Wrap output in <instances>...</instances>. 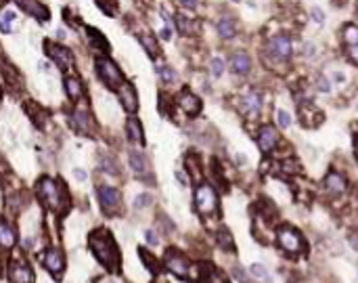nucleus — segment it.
Returning <instances> with one entry per match:
<instances>
[{
  "instance_id": "obj_1",
  "label": "nucleus",
  "mask_w": 358,
  "mask_h": 283,
  "mask_svg": "<svg viewBox=\"0 0 358 283\" xmlns=\"http://www.w3.org/2000/svg\"><path fill=\"white\" fill-rule=\"evenodd\" d=\"M90 248H93L97 260L101 262L103 267H107L109 271H118L119 267V252L114 237H111L109 231H95L90 235Z\"/></svg>"
},
{
  "instance_id": "obj_2",
  "label": "nucleus",
  "mask_w": 358,
  "mask_h": 283,
  "mask_svg": "<svg viewBox=\"0 0 358 283\" xmlns=\"http://www.w3.org/2000/svg\"><path fill=\"white\" fill-rule=\"evenodd\" d=\"M38 195L50 210H61L63 208V201H67V193H63L61 185L50 178H42L38 183Z\"/></svg>"
},
{
  "instance_id": "obj_3",
  "label": "nucleus",
  "mask_w": 358,
  "mask_h": 283,
  "mask_svg": "<svg viewBox=\"0 0 358 283\" xmlns=\"http://www.w3.org/2000/svg\"><path fill=\"white\" fill-rule=\"evenodd\" d=\"M97 76L101 78V82H103L107 88L111 90H118L121 84H124V76H121L119 67L111 61L107 57H99L97 59Z\"/></svg>"
},
{
  "instance_id": "obj_4",
  "label": "nucleus",
  "mask_w": 358,
  "mask_h": 283,
  "mask_svg": "<svg viewBox=\"0 0 358 283\" xmlns=\"http://www.w3.org/2000/svg\"><path fill=\"white\" fill-rule=\"evenodd\" d=\"M195 208L201 216H210L218 210V195L210 185H199L195 189Z\"/></svg>"
},
{
  "instance_id": "obj_5",
  "label": "nucleus",
  "mask_w": 358,
  "mask_h": 283,
  "mask_svg": "<svg viewBox=\"0 0 358 283\" xmlns=\"http://www.w3.org/2000/svg\"><path fill=\"white\" fill-rule=\"evenodd\" d=\"M99 199H101V208H103L107 214H116L121 208V195L114 187H107V185L99 187Z\"/></svg>"
},
{
  "instance_id": "obj_6",
  "label": "nucleus",
  "mask_w": 358,
  "mask_h": 283,
  "mask_svg": "<svg viewBox=\"0 0 358 283\" xmlns=\"http://www.w3.org/2000/svg\"><path fill=\"white\" fill-rule=\"evenodd\" d=\"M277 241H279V246L285 252H300L304 248L302 235L295 229H291V227H281L279 233H277Z\"/></svg>"
},
{
  "instance_id": "obj_7",
  "label": "nucleus",
  "mask_w": 358,
  "mask_h": 283,
  "mask_svg": "<svg viewBox=\"0 0 358 283\" xmlns=\"http://www.w3.org/2000/svg\"><path fill=\"white\" fill-rule=\"evenodd\" d=\"M163 262H166V267L174 273V275H178V277H187L189 271H191L189 260L182 256L180 252H176V250H168V254H166V258H163Z\"/></svg>"
},
{
  "instance_id": "obj_8",
  "label": "nucleus",
  "mask_w": 358,
  "mask_h": 283,
  "mask_svg": "<svg viewBox=\"0 0 358 283\" xmlns=\"http://www.w3.org/2000/svg\"><path fill=\"white\" fill-rule=\"evenodd\" d=\"M44 48H46V55L53 57V59H55V63H57L61 69H63V72H65V69H69L71 65H74V59H71V53H69V50H67L65 46L55 44V42H48V40H46V42H44Z\"/></svg>"
},
{
  "instance_id": "obj_9",
  "label": "nucleus",
  "mask_w": 358,
  "mask_h": 283,
  "mask_svg": "<svg viewBox=\"0 0 358 283\" xmlns=\"http://www.w3.org/2000/svg\"><path fill=\"white\" fill-rule=\"evenodd\" d=\"M277 143H279V133L274 130V126L266 124L258 130V145L264 153H270V151L277 147Z\"/></svg>"
},
{
  "instance_id": "obj_10",
  "label": "nucleus",
  "mask_w": 358,
  "mask_h": 283,
  "mask_svg": "<svg viewBox=\"0 0 358 283\" xmlns=\"http://www.w3.org/2000/svg\"><path fill=\"white\" fill-rule=\"evenodd\" d=\"M270 53L274 57H279V59H289L291 53H293V42H291V38L289 36H285V34H279V36H274L270 40Z\"/></svg>"
},
{
  "instance_id": "obj_11",
  "label": "nucleus",
  "mask_w": 358,
  "mask_h": 283,
  "mask_svg": "<svg viewBox=\"0 0 358 283\" xmlns=\"http://www.w3.org/2000/svg\"><path fill=\"white\" fill-rule=\"evenodd\" d=\"M71 122H74V128L82 135H88L93 133V118H90V111L86 107H78L71 116Z\"/></svg>"
},
{
  "instance_id": "obj_12",
  "label": "nucleus",
  "mask_w": 358,
  "mask_h": 283,
  "mask_svg": "<svg viewBox=\"0 0 358 283\" xmlns=\"http://www.w3.org/2000/svg\"><path fill=\"white\" fill-rule=\"evenodd\" d=\"M118 95H119V101H121V105H124L126 111L134 114V111L138 109V97H136V90H134V86H132V84L124 82L118 88Z\"/></svg>"
},
{
  "instance_id": "obj_13",
  "label": "nucleus",
  "mask_w": 358,
  "mask_h": 283,
  "mask_svg": "<svg viewBox=\"0 0 358 283\" xmlns=\"http://www.w3.org/2000/svg\"><path fill=\"white\" fill-rule=\"evenodd\" d=\"M44 267H46V271L50 273V275L59 277L61 271H63V267H65L63 254H61L59 250H48L46 254H44Z\"/></svg>"
},
{
  "instance_id": "obj_14",
  "label": "nucleus",
  "mask_w": 358,
  "mask_h": 283,
  "mask_svg": "<svg viewBox=\"0 0 358 283\" xmlns=\"http://www.w3.org/2000/svg\"><path fill=\"white\" fill-rule=\"evenodd\" d=\"M17 4L21 8H25L27 13H32V17H36L38 21H46L50 17V11L40 2V0H17Z\"/></svg>"
},
{
  "instance_id": "obj_15",
  "label": "nucleus",
  "mask_w": 358,
  "mask_h": 283,
  "mask_svg": "<svg viewBox=\"0 0 358 283\" xmlns=\"http://www.w3.org/2000/svg\"><path fill=\"white\" fill-rule=\"evenodd\" d=\"M243 111L249 118H255L262 111V95L258 90H251V93H247L243 97Z\"/></svg>"
},
{
  "instance_id": "obj_16",
  "label": "nucleus",
  "mask_w": 358,
  "mask_h": 283,
  "mask_svg": "<svg viewBox=\"0 0 358 283\" xmlns=\"http://www.w3.org/2000/svg\"><path fill=\"white\" fill-rule=\"evenodd\" d=\"M231 67H233V72L237 74V76H247L251 72V59H249V55L243 53V50L235 53L233 59H231Z\"/></svg>"
},
{
  "instance_id": "obj_17",
  "label": "nucleus",
  "mask_w": 358,
  "mask_h": 283,
  "mask_svg": "<svg viewBox=\"0 0 358 283\" xmlns=\"http://www.w3.org/2000/svg\"><path fill=\"white\" fill-rule=\"evenodd\" d=\"M11 281L13 283H34V273L27 269L23 262H15L11 265Z\"/></svg>"
},
{
  "instance_id": "obj_18",
  "label": "nucleus",
  "mask_w": 358,
  "mask_h": 283,
  "mask_svg": "<svg viewBox=\"0 0 358 283\" xmlns=\"http://www.w3.org/2000/svg\"><path fill=\"white\" fill-rule=\"evenodd\" d=\"M178 105L182 107V111H185L187 116H197L201 111V101L191 93H182L178 99Z\"/></svg>"
},
{
  "instance_id": "obj_19",
  "label": "nucleus",
  "mask_w": 358,
  "mask_h": 283,
  "mask_svg": "<svg viewBox=\"0 0 358 283\" xmlns=\"http://www.w3.org/2000/svg\"><path fill=\"white\" fill-rule=\"evenodd\" d=\"M216 29H218V34H220L222 38L231 40V38L237 36V21H235L231 15H222V17L218 19V23H216Z\"/></svg>"
},
{
  "instance_id": "obj_20",
  "label": "nucleus",
  "mask_w": 358,
  "mask_h": 283,
  "mask_svg": "<svg viewBox=\"0 0 358 283\" xmlns=\"http://www.w3.org/2000/svg\"><path fill=\"white\" fill-rule=\"evenodd\" d=\"M325 187L331 191V193H344L346 191V178L340 174V172H329L325 178Z\"/></svg>"
},
{
  "instance_id": "obj_21",
  "label": "nucleus",
  "mask_w": 358,
  "mask_h": 283,
  "mask_svg": "<svg viewBox=\"0 0 358 283\" xmlns=\"http://www.w3.org/2000/svg\"><path fill=\"white\" fill-rule=\"evenodd\" d=\"M17 241V235H15V229L11 225H6L4 220H0V246L2 248H13Z\"/></svg>"
},
{
  "instance_id": "obj_22",
  "label": "nucleus",
  "mask_w": 358,
  "mask_h": 283,
  "mask_svg": "<svg viewBox=\"0 0 358 283\" xmlns=\"http://www.w3.org/2000/svg\"><path fill=\"white\" fill-rule=\"evenodd\" d=\"M130 166L134 170L136 174H147L149 172V161L145 157V153H140V151H132L130 153Z\"/></svg>"
},
{
  "instance_id": "obj_23",
  "label": "nucleus",
  "mask_w": 358,
  "mask_h": 283,
  "mask_svg": "<svg viewBox=\"0 0 358 283\" xmlns=\"http://www.w3.org/2000/svg\"><path fill=\"white\" fill-rule=\"evenodd\" d=\"M138 40H140L142 48H145L147 53H149V57L155 59V57L159 55V44H157V40L153 38L151 34H138Z\"/></svg>"
},
{
  "instance_id": "obj_24",
  "label": "nucleus",
  "mask_w": 358,
  "mask_h": 283,
  "mask_svg": "<svg viewBox=\"0 0 358 283\" xmlns=\"http://www.w3.org/2000/svg\"><path fill=\"white\" fill-rule=\"evenodd\" d=\"M126 130H128L130 141H134V143H142V141H145V137H142V126H140V122H138L136 118H130V120H128Z\"/></svg>"
},
{
  "instance_id": "obj_25",
  "label": "nucleus",
  "mask_w": 358,
  "mask_h": 283,
  "mask_svg": "<svg viewBox=\"0 0 358 283\" xmlns=\"http://www.w3.org/2000/svg\"><path fill=\"white\" fill-rule=\"evenodd\" d=\"M65 90H67V95H69V99L71 101H78L80 97H82V82L78 78H74V76H69V78H65Z\"/></svg>"
},
{
  "instance_id": "obj_26",
  "label": "nucleus",
  "mask_w": 358,
  "mask_h": 283,
  "mask_svg": "<svg viewBox=\"0 0 358 283\" xmlns=\"http://www.w3.org/2000/svg\"><path fill=\"white\" fill-rule=\"evenodd\" d=\"M216 237H218V246H220L224 252H235V239H233V235H231L229 229H220Z\"/></svg>"
},
{
  "instance_id": "obj_27",
  "label": "nucleus",
  "mask_w": 358,
  "mask_h": 283,
  "mask_svg": "<svg viewBox=\"0 0 358 283\" xmlns=\"http://www.w3.org/2000/svg\"><path fill=\"white\" fill-rule=\"evenodd\" d=\"M176 27L182 36H191L195 34V23L191 21V17H185V15H176Z\"/></svg>"
},
{
  "instance_id": "obj_28",
  "label": "nucleus",
  "mask_w": 358,
  "mask_h": 283,
  "mask_svg": "<svg viewBox=\"0 0 358 283\" xmlns=\"http://www.w3.org/2000/svg\"><path fill=\"white\" fill-rule=\"evenodd\" d=\"M86 32H88V38L93 40V44H95V46H101V50H103V53H109V42L105 40V36L99 32V29H95V27H86Z\"/></svg>"
},
{
  "instance_id": "obj_29",
  "label": "nucleus",
  "mask_w": 358,
  "mask_h": 283,
  "mask_svg": "<svg viewBox=\"0 0 358 283\" xmlns=\"http://www.w3.org/2000/svg\"><path fill=\"white\" fill-rule=\"evenodd\" d=\"M187 170H189L191 178L199 183L201 176H203V172H201V168H199V159H197V155H187Z\"/></svg>"
},
{
  "instance_id": "obj_30",
  "label": "nucleus",
  "mask_w": 358,
  "mask_h": 283,
  "mask_svg": "<svg viewBox=\"0 0 358 283\" xmlns=\"http://www.w3.org/2000/svg\"><path fill=\"white\" fill-rule=\"evenodd\" d=\"M157 74H159V78H161L163 84H172L174 80H176V72H174L172 67H168V65L157 67Z\"/></svg>"
},
{
  "instance_id": "obj_31",
  "label": "nucleus",
  "mask_w": 358,
  "mask_h": 283,
  "mask_svg": "<svg viewBox=\"0 0 358 283\" xmlns=\"http://www.w3.org/2000/svg\"><path fill=\"white\" fill-rule=\"evenodd\" d=\"M249 271H251V275L258 279V281H264V283H272L270 281V275L268 273H266V269L262 267V265H258V262H255V265H251L249 267Z\"/></svg>"
},
{
  "instance_id": "obj_32",
  "label": "nucleus",
  "mask_w": 358,
  "mask_h": 283,
  "mask_svg": "<svg viewBox=\"0 0 358 283\" xmlns=\"http://www.w3.org/2000/svg\"><path fill=\"white\" fill-rule=\"evenodd\" d=\"M201 283H229V281H227V277H224L222 273H218V271H208V273H203Z\"/></svg>"
},
{
  "instance_id": "obj_33",
  "label": "nucleus",
  "mask_w": 358,
  "mask_h": 283,
  "mask_svg": "<svg viewBox=\"0 0 358 283\" xmlns=\"http://www.w3.org/2000/svg\"><path fill=\"white\" fill-rule=\"evenodd\" d=\"M344 42L358 44V27L356 25H346L344 27Z\"/></svg>"
},
{
  "instance_id": "obj_34",
  "label": "nucleus",
  "mask_w": 358,
  "mask_h": 283,
  "mask_svg": "<svg viewBox=\"0 0 358 283\" xmlns=\"http://www.w3.org/2000/svg\"><path fill=\"white\" fill-rule=\"evenodd\" d=\"M15 11H6L4 15H2V19H0V32L2 34H8L11 32V21H15Z\"/></svg>"
},
{
  "instance_id": "obj_35",
  "label": "nucleus",
  "mask_w": 358,
  "mask_h": 283,
  "mask_svg": "<svg viewBox=\"0 0 358 283\" xmlns=\"http://www.w3.org/2000/svg\"><path fill=\"white\" fill-rule=\"evenodd\" d=\"M210 72H212L214 78H220L224 74V61H222L220 57H214L212 61H210Z\"/></svg>"
},
{
  "instance_id": "obj_36",
  "label": "nucleus",
  "mask_w": 358,
  "mask_h": 283,
  "mask_svg": "<svg viewBox=\"0 0 358 283\" xmlns=\"http://www.w3.org/2000/svg\"><path fill=\"white\" fill-rule=\"evenodd\" d=\"M138 252H140V258H142V262H145V265L151 269V273H157V271H159V265L155 262V258H153V256H149V254H147V250H138Z\"/></svg>"
},
{
  "instance_id": "obj_37",
  "label": "nucleus",
  "mask_w": 358,
  "mask_h": 283,
  "mask_svg": "<svg viewBox=\"0 0 358 283\" xmlns=\"http://www.w3.org/2000/svg\"><path fill=\"white\" fill-rule=\"evenodd\" d=\"M277 122H279L281 128H289V126H291V116L287 114V111L279 109V111H277Z\"/></svg>"
},
{
  "instance_id": "obj_38",
  "label": "nucleus",
  "mask_w": 358,
  "mask_h": 283,
  "mask_svg": "<svg viewBox=\"0 0 358 283\" xmlns=\"http://www.w3.org/2000/svg\"><path fill=\"white\" fill-rule=\"evenodd\" d=\"M101 164L105 166L103 170H105L107 174H118V164H116L114 159H109V157H103V159H101Z\"/></svg>"
},
{
  "instance_id": "obj_39",
  "label": "nucleus",
  "mask_w": 358,
  "mask_h": 283,
  "mask_svg": "<svg viewBox=\"0 0 358 283\" xmlns=\"http://www.w3.org/2000/svg\"><path fill=\"white\" fill-rule=\"evenodd\" d=\"M151 201H153V197H151L149 193H140V195L136 197V201H134V208H138V210H140V208H147Z\"/></svg>"
},
{
  "instance_id": "obj_40",
  "label": "nucleus",
  "mask_w": 358,
  "mask_h": 283,
  "mask_svg": "<svg viewBox=\"0 0 358 283\" xmlns=\"http://www.w3.org/2000/svg\"><path fill=\"white\" fill-rule=\"evenodd\" d=\"M97 4L103 8L105 13H109V15L116 11V0H97Z\"/></svg>"
},
{
  "instance_id": "obj_41",
  "label": "nucleus",
  "mask_w": 358,
  "mask_h": 283,
  "mask_svg": "<svg viewBox=\"0 0 358 283\" xmlns=\"http://www.w3.org/2000/svg\"><path fill=\"white\" fill-rule=\"evenodd\" d=\"M348 57H350V61L358 65V44H350L348 48Z\"/></svg>"
},
{
  "instance_id": "obj_42",
  "label": "nucleus",
  "mask_w": 358,
  "mask_h": 283,
  "mask_svg": "<svg viewBox=\"0 0 358 283\" xmlns=\"http://www.w3.org/2000/svg\"><path fill=\"white\" fill-rule=\"evenodd\" d=\"M310 15H312V19H314L316 23H323V21H325V13L321 11V8H316V6H314L312 11H310Z\"/></svg>"
},
{
  "instance_id": "obj_43",
  "label": "nucleus",
  "mask_w": 358,
  "mask_h": 283,
  "mask_svg": "<svg viewBox=\"0 0 358 283\" xmlns=\"http://www.w3.org/2000/svg\"><path fill=\"white\" fill-rule=\"evenodd\" d=\"M145 239H147V244H149V246H157V244H159V239L155 237V233H153V231H147V233H145Z\"/></svg>"
},
{
  "instance_id": "obj_44",
  "label": "nucleus",
  "mask_w": 358,
  "mask_h": 283,
  "mask_svg": "<svg viewBox=\"0 0 358 283\" xmlns=\"http://www.w3.org/2000/svg\"><path fill=\"white\" fill-rule=\"evenodd\" d=\"M235 275H237V277H239V279H241L243 283H251V281H249V277L245 275V273H243L241 269H235Z\"/></svg>"
},
{
  "instance_id": "obj_45",
  "label": "nucleus",
  "mask_w": 358,
  "mask_h": 283,
  "mask_svg": "<svg viewBox=\"0 0 358 283\" xmlns=\"http://www.w3.org/2000/svg\"><path fill=\"white\" fill-rule=\"evenodd\" d=\"M180 4L185 8H197V0H180Z\"/></svg>"
},
{
  "instance_id": "obj_46",
  "label": "nucleus",
  "mask_w": 358,
  "mask_h": 283,
  "mask_svg": "<svg viewBox=\"0 0 358 283\" xmlns=\"http://www.w3.org/2000/svg\"><path fill=\"white\" fill-rule=\"evenodd\" d=\"M159 34H161V38H163V40H170V38H172V29H170V25H166V27H163Z\"/></svg>"
},
{
  "instance_id": "obj_47",
  "label": "nucleus",
  "mask_w": 358,
  "mask_h": 283,
  "mask_svg": "<svg viewBox=\"0 0 358 283\" xmlns=\"http://www.w3.org/2000/svg\"><path fill=\"white\" fill-rule=\"evenodd\" d=\"M74 176H76L78 180H86V176H88V174L84 172V170H80V168H76V170H74Z\"/></svg>"
},
{
  "instance_id": "obj_48",
  "label": "nucleus",
  "mask_w": 358,
  "mask_h": 283,
  "mask_svg": "<svg viewBox=\"0 0 358 283\" xmlns=\"http://www.w3.org/2000/svg\"><path fill=\"white\" fill-rule=\"evenodd\" d=\"M319 88H321V90H325V93H329V90H331L329 80H327V78H321V86H319Z\"/></svg>"
},
{
  "instance_id": "obj_49",
  "label": "nucleus",
  "mask_w": 358,
  "mask_h": 283,
  "mask_svg": "<svg viewBox=\"0 0 358 283\" xmlns=\"http://www.w3.org/2000/svg\"><path fill=\"white\" fill-rule=\"evenodd\" d=\"M306 57H314V44H306Z\"/></svg>"
},
{
  "instance_id": "obj_50",
  "label": "nucleus",
  "mask_w": 358,
  "mask_h": 283,
  "mask_svg": "<svg viewBox=\"0 0 358 283\" xmlns=\"http://www.w3.org/2000/svg\"><path fill=\"white\" fill-rule=\"evenodd\" d=\"M335 80H337V82H344V80H346V76L337 72V74H335Z\"/></svg>"
},
{
  "instance_id": "obj_51",
  "label": "nucleus",
  "mask_w": 358,
  "mask_h": 283,
  "mask_svg": "<svg viewBox=\"0 0 358 283\" xmlns=\"http://www.w3.org/2000/svg\"><path fill=\"white\" fill-rule=\"evenodd\" d=\"M245 161H247V157H245V155H237V164H245Z\"/></svg>"
},
{
  "instance_id": "obj_52",
  "label": "nucleus",
  "mask_w": 358,
  "mask_h": 283,
  "mask_svg": "<svg viewBox=\"0 0 358 283\" xmlns=\"http://www.w3.org/2000/svg\"><path fill=\"white\" fill-rule=\"evenodd\" d=\"M354 149H356V157H358V139H356V145H354Z\"/></svg>"
},
{
  "instance_id": "obj_53",
  "label": "nucleus",
  "mask_w": 358,
  "mask_h": 283,
  "mask_svg": "<svg viewBox=\"0 0 358 283\" xmlns=\"http://www.w3.org/2000/svg\"><path fill=\"white\" fill-rule=\"evenodd\" d=\"M356 13H358V6H356Z\"/></svg>"
}]
</instances>
